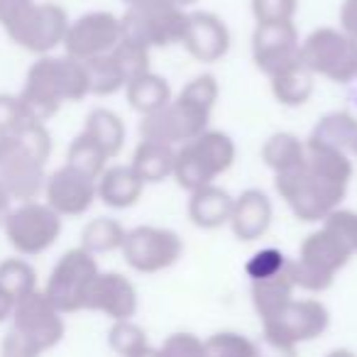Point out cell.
<instances>
[{"mask_svg":"<svg viewBox=\"0 0 357 357\" xmlns=\"http://www.w3.org/2000/svg\"><path fill=\"white\" fill-rule=\"evenodd\" d=\"M352 172L347 152L306 144V162L274 176V189L301 223H323L328 213L340 208Z\"/></svg>","mask_w":357,"mask_h":357,"instance_id":"6da1fadb","label":"cell"},{"mask_svg":"<svg viewBox=\"0 0 357 357\" xmlns=\"http://www.w3.org/2000/svg\"><path fill=\"white\" fill-rule=\"evenodd\" d=\"M235 157H238V149L233 137L208 128L191 142L176 147L172 178H176V184L191 194L201 186L215 184V178L230 172Z\"/></svg>","mask_w":357,"mask_h":357,"instance_id":"7a4b0ae2","label":"cell"},{"mask_svg":"<svg viewBox=\"0 0 357 357\" xmlns=\"http://www.w3.org/2000/svg\"><path fill=\"white\" fill-rule=\"evenodd\" d=\"M350 250L326 228L313 230L298 248V257L287 259V274L294 289L321 294L333 287L337 272L350 262Z\"/></svg>","mask_w":357,"mask_h":357,"instance_id":"3957f363","label":"cell"},{"mask_svg":"<svg viewBox=\"0 0 357 357\" xmlns=\"http://www.w3.org/2000/svg\"><path fill=\"white\" fill-rule=\"evenodd\" d=\"M301 61L313 76L350 84L357 79V40L340 27H318L301 40Z\"/></svg>","mask_w":357,"mask_h":357,"instance_id":"277c9868","label":"cell"},{"mask_svg":"<svg viewBox=\"0 0 357 357\" xmlns=\"http://www.w3.org/2000/svg\"><path fill=\"white\" fill-rule=\"evenodd\" d=\"M208 123H211L208 110L199 108V105L176 96L164 108L154 110L149 115H142V120H139V135H142V139H154V142L181 147V144L199 137L201 132H206Z\"/></svg>","mask_w":357,"mask_h":357,"instance_id":"5b68a950","label":"cell"},{"mask_svg":"<svg viewBox=\"0 0 357 357\" xmlns=\"http://www.w3.org/2000/svg\"><path fill=\"white\" fill-rule=\"evenodd\" d=\"M125 262L139 274H159L174 267L184 255V243L172 228L137 225L128 230L123 243Z\"/></svg>","mask_w":357,"mask_h":357,"instance_id":"8992f818","label":"cell"},{"mask_svg":"<svg viewBox=\"0 0 357 357\" xmlns=\"http://www.w3.org/2000/svg\"><path fill=\"white\" fill-rule=\"evenodd\" d=\"M252 61L264 76L301 66V37L291 22H257L252 32Z\"/></svg>","mask_w":357,"mask_h":357,"instance_id":"52a82bcc","label":"cell"},{"mask_svg":"<svg viewBox=\"0 0 357 357\" xmlns=\"http://www.w3.org/2000/svg\"><path fill=\"white\" fill-rule=\"evenodd\" d=\"M331 326V311L318 298H291L274 318L262 323V331L289 345H303L321 337Z\"/></svg>","mask_w":357,"mask_h":357,"instance_id":"ba28073f","label":"cell"},{"mask_svg":"<svg viewBox=\"0 0 357 357\" xmlns=\"http://www.w3.org/2000/svg\"><path fill=\"white\" fill-rule=\"evenodd\" d=\"M186 17L189 13L176 6L157 8V10H130L120 20V32H123V40L137 42L149 50L181 45Z\"/></svg>","mask_w":357,"mask_h":357,"instance_id":"9c48e42d","label":"cell"},{"mask_svg":"<svg viewBox=\"0 0 357 357\" xmlns=\"http://www.w3.org/2000/svg\"><path fill=\"white\" fill-rule=\"evenodd\" d=\"M230 30L215 13L196 10L186 17V30L181 45L201 64H215L230 52Z\"/></svg>","mask_w":357,"mask_h":357,"instance_id":"30bf717a","label":"cell"},{"mask_svg":"<svg viewBox=\"0 0 357 357\" xmlns=\"http://www.w3.org/2000/svg\"><path fill=\"white\" fill-rule=\"evenodd\" d=\"M272 218L274 208L269 196L259 189H248L235 199L228 225L240 243H255L267 235Z\"/></svg>","mask_w":357,"mask_h":357,"instance_id":"8fae6325","label":"cell"},{"mask_svg":"<svg viewBox=\"0 0 357 357\" xmlns=\"http://www.w3.org/2000/svg\"><path fill=\"white\" fill-rule=\"evenodd\" d=\"M89 298L96 308L115 321H130L137 313V287L123 274H103L96 277L89 289Z\"/></svg>","mask_w":357,"mask_h":357,"instance_id":"7c38bea8","label":"cell"},{"mask_svg":"<svg viewBox=\"0 0 357 357\" xmlns=\"http://www.w3.org/2000/svg\"><path fill=\"white\" fill-rule=\"evenodd\" d=\"M235 199L225 189L215 184L201 186L191 191L189 199V220L201 230H218L230 223Z\"/></svg>","mask_w":357,"mask_h":357,"instance_id":"4fadbf2b","label":"cell"},{"mask_svg":"<svg viewBox=\"0 0 357 357\" xmlns=\"http://www.w3.org/2000/svg\"><path fill=\"white\" fill-rule=\"evenodd\" d=\"M174 159H176V147L154 139H139L130 167L144 184H159L164 178H172Z\"/></svg>","mask_w":357,"mask_h":357,"instance_id":"5bb4252c","label":"cell"},{"mask_svg":"<svg viewBox=\"0 0 357 357\" xmlns=\"http://www.w3.org/2000/svg\"><path fill=\"white\" fill-rule=\"evenodd\" d=\"M355 137H357V118L352 113H347V110H335V113H328L318 120L313 132L308 135L306 144L340 149V152L350 154Z\"/></svg>","mask_w":357,"mask_h":357,"instance_id":"9a60e30c","label":"cell"},{"mask_svg":"<svg viewBox=\"0 0 357 357\" xmlns=\"http://www.w3.org/2000/svg\"><path fill=\"white\" fill-rule=\"evenodd\" d=\"M294 284L287 274V267L284 272H279L277 277L269 279H259V282H252L250 287V296H252V306L255 313L259 316V321H269L274 318L289 301L294 298Z\"/></svg>","mask_w":357,"mask_h":357,"instance_id":"2e32d148","label":"cell"},{"mask_svg":"<svg viewBox=\"0 0 357 357\" xmlns=\"http://www.w3.org/2000/svg\"><path fill=\"white\" fill-rule=\"evenodd\" d=\"M259 154H262V162L274 172V176H279V174L294 172L306 162V142L294 132H274L262 144Z\"/></svg>","mask_w":357,"mask_h":357,"instance_id":"e0dca14e","label":"cell"},{"mask_svg":"<svg viewBox=\"0 0 357 357\" xmlns=\"http://www.w3.org/2000/svg\"><path fill=\"white\" fill-rule=\"evenodd\" d=\"M128 89V100L139 115H149L154 110L164 108L172 96V86L167 84V79H162L154 71H144V74L135 76L125 84Z\"/></svg>","mask_w":357,"mask_h":357,"instance_id":"ac0fdd59","label":"cell"},{"mask_svg":"<svg viewBox=\"0 0 357 357\" xmlns=\"http://www.w3.org/2000/svg\"><path fill=\"white\" fill-rule=\"evenodd\" d=\"M120 37V20L113 15H93L79 27L76 32V45L89 56H103L105 52H113L118 47Z\"/></svg>","mask_w":357,"mask_h":357,"instance_id":"d6986e66","label":"cell"},{"mask_svg":"<svg viewBox=\"0 0 357 357\" xmlns=\"http://www.w3.org/2000/svg\"><path fill=\"white\" fill-rule=\"evenodd\" d=\"M144 186L147 184L135 174L132 167H113L100 181V196L113 208H130L142 199Z\"/></svg>","mask_w":357,"mask_h":357,"instance_id":"ffe728a7","label":"cell"},{"mask_svg":"<svg viewBox=\"0 0 357 357\" xmlns=\"http://www.w3.org/2000/svg\"><path fill=\"white\" fill-rule=\"evenodd\" d=\"M269 86H272V96L279 105L301 108V105H306L308 100H311L313 89H316V76L301 64V66H294V69L272 76Z\"/></svg>","mask_w":357,"mask_h":357,"instance_id":"44dd1931","label":"cell"},{"mask_svg":"<svg viewBox=\"0 0 357 357\" xmlns=\"http://www.w3.org/2000/svg\"><path fill=\"white\" fill-rule=\"evenodd\" d=\"M91 139L103 149L108 157L118 154L125 144V125L110 110H98L91 118Z\"/></svg>","mask_w":357,"mask_h":357,"instance_id":"7402d4cb","label":"cell"},{"mask_svg":"<svg viewBox=\"0 0 357 357\" xmlns=\"http://www.w3.org/2000/svg\"><path fill=\"white\" fill-rule=\"evenodd\" d=\"M149 47L137 45V42H130L120 37L118 47L113 50V56L118 61V66L123 69L125 79H135V76L144 74V71H152L149 69Z\"/></svg>","mask_w":357,"mask_h":357,"instance_id":"603a6c76","label":"cell"},{"mask_svg":"<svg viewBox=\"0 0 357 357\" xmlns=\"http://www.w3.org/2000/svg\"><path fill=\"white\" fill-rule=\"evenodd\" d=\"M147 333L142 326L132 321H115L113 331H110V347H113L118 355L132 357L135 352H139L142 347H147Z\"/></svg>","mask_w":357,"mask_h":357,"instance_id":"cb8c5ba5","label":"cell"},{"mask_svg":"<svg viewBox=\"0 0 357 357\" xmlns=\"http://www.w3.org/2000/svg\"><path fill=\"white\" fill-rule=\"evenodd\" d=\"M208 357H255V342L235 331H220L206 340Z\"/></svg>","mask_w":357,"mask_h":357,"instance_id":"d4e9b609","label":"cell"},{"mask_svg":"<svg viewBox=\"0 0 357 357\" xmlns=\"http://www.w3.org/2000/svg\"><path fill=\"white\" fill-rule=\"evenodd\" d=\"M218 96H220V86L213 74L196 76V79H191L184 89L178 91V98L189 100V103L199 105V108L208 110V113H213L215 103H218Z\"/></svg>","mask_w":357,"mask_h":357,"instance_id":"484cf974","label":"cell"},{"mask_svg":"<svg viewBox=\"0 0 357 357\" xmlns=\"http://www.w3.org/2000/svg\"><path fill=\"white\" fill-rule=\"evenodd\" d=\"M323 228L328 233H333L347 250L350 255H357V211H350V208H335L333 213H328L323 218Z\"/></svg>","mask_w":357,"mask_h":357,"instance_id":"4316f807","label":"cell"},{"mask_svg":"<svg viewBox=\"0 0 357 357\" xmlns=\"http://www.w3.org/2000/svg\"><path fill=\"white\" fill-rule=\"evenodd\" d=\"M287 267V255L277 248H262L245 262V272H248L250 282H259V279L277 277Z\"/></svg>","mask_w":357,"mask_h":357,"instance_id":"83f0119b","label":"cell"},{"mask_svg":"<svg viewBox=\"0 0 357 357\" xmlns=\"http://www.w3.org/2000/svg\"><path fill=\"white\" fill-rule=\"evenodd\" d=\"M162 357H208V345L196 333H172L159 347Z\"/></svg>","mask_w":357,"mask_h":357,"instance_id":"f1b7e54d","label":"cell"},{"mask_svg":"<svg viewBox=\"0 0 357 357\" xmlns=\"http://www.w3.org/2000/svg\"><path fill=\"white\" fill-rule=\"evenodd\" d=\"M255 22H291L296 17L298 0H252Z\"/></svg>","mask_w":357,"mask_h":357,"instance_id":"f546056e","label":"cell"},{"mask_svg":"<svg viewBox=\"0 0 357 357\" xmlns=\"http://www.w3.org/2000/svg\"><path fill=\"white\" fill-rule=\"evenodd\" d=\"M93 81L96 86H98V91H103V93H113V91H118L120 86L128 84V79H125L123 69L118 66V61H115L113 52H108V54L98 56V59H93Z\"/></svg>","mask_w":357,"mask_h":357,"instance_id":"4dcf8cb0","label":"cell"},{"mask_svg":"<svg viewBox=\"0 0 357 357\" xmlns=\"http://www.w3.org/2000/svg\"><path fill=\"white\" fill-rule=\"evenodd\" d=\"M125 235L128 230L118 223V220H96L89 230V243L91 248L96 250H115V248H123L125 243Z\"/></svg>","mask_w":357,"mask_h":357,"instance_id":"1f68e13d","label":"cell"},{"mask_svg":"<svg viewBox=\"0 0 357 357\" xmlns=\"http://www.w3.org/2000/svg\"><path fill=\"white\" fill-rule=\"evenodd\" d=\"M255 342V357H298V347L289 345V342L279 340V337L269 335V333L262 331V335Z\"/></svg>","mask_w":357,"mask_h":357,"instance_id":"d6a6232c","label":"cell"},{"mask_svg":"<svg viewBox=\"0 0 357 357\" xmlns=\"http://www.w3.org/2000/svg\"><path fill=\"white\" fill-rule=\"evenodd\" d=\"M340 30L357 40V0H342L340 6Z\"/></svg>","mask_w":357,"mask_h":357,"instance_id":"836d02e7","label":"cell"},{"mask_svg":"<svg viewBox=\"0 0 357 357\" xmlns=\"http://www.w3.org/2000/svg\"><path fill=\"white\" fill-rule=\"evenodd\" d=\"M130 6V10H157V8L174 6L172 0H125Z\"/></svg>","mask_w":357,"mask_h":357,"instance_id":"e575fe53","label":"cell"},{"mask_svg":"<svg viewBox=\"0 0 357 357\" xmlns=\"http://www.w3.org/2000/svg\"><path fill=\"white\" fill-rule=\"evenodd\" d=\"M132 357H162V352H159V347L147 345V347H142L139 352H135Z\"/></svg>","mask_w":357,"mask_h":357,"instance_id":"d590c367","label":"cell"},{"mask_svg":"<svg viewBox=\"0 0 357 357\" xmlns=\"http://www.w3.org/2000/svg\"><path fill=\"white\" fill-rule=\"evenodd\" d=\"M326 357H357L352 350H347V347H337V350H331Z\"/></svg>","mask_w":357,"mask_h":357,"instance_id":"8d00e7d4","label":"cell"},{"mask_svg":"<svg viewBox=\"0 0 357 357\" xmlns=\"http://www.w3.org/2000/svg\"><path fill=\"white\" fill-rule=\"evenodd\" d=\"M172 3H174L176 8H189V6H196L199 0H172Z\"/></svg>","mask_w":357,"mask_h":357,"instance_id":"74e56055","label":"cell"},{"mask_svg":"<svg viewBox=\"0 0 357 357\" xmlns=\"http://www.w3.org/2000/svg\"><path fill=\"white\" fill-rule=\"evenodd\" d=\"M350 157L357 159V137H355V142H352V147H350Z\"/></svg>","mask_w":357,"mask_h":357,"instance_id":"f35d334b","label":"cell"}]
</instances>
